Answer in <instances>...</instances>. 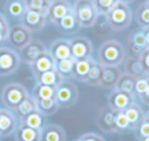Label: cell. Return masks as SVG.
<instances>
[{"label": "cell", "mask_w": 149, "mask_h": 141, "mask_svg": "<svg viewBox=\"0 0 149 141\" xmlns=\"http://www.w3.org/2000/svg\"><path fill=\"white\" fill-rule=\"evenodd\" d=\"M114 124H116V133L125 132L129 129V122L125 116L124 112H116V118H114Z\"/></svg>", "instance_id": "cell-38"}, {"label": "cell", "mask_w": 149, "mask_h": 141, "mask_svg": "<svg viewBox=\"0 0 149 141\" xmlns=\"http://www.w3.org/2000/svg\"><path fill=\"white\" fill-rule=\"evenodd\" d=\"M124 114L129 122V129H130V130L136 131L137 127L139 126L141 121L143 120V118L145 117L146 112H144L143 108L135 101V102H133L128 108H126V110H124Z\"/></svg>", "instance_id": "cell-19"}, {"label": "cell", "mask_w": 149, "mask_h": 141, "mask_svg": "<svg viewBox=\"0 0 149 141\" xmlns=\"http://www.w3.org/2000/svg\"><path fill=\"white\" fill-rule=\"evenodd\" d=\"M72 13L80 28H91L98 20L97 9L92 0H76L72 5Z\"/></svg>", "instance_id": "cell-2"}, {"label": "cell", "mask_w": 149, "mask_h": 141, "mask_svg": "<svg viewBox=\"0 0 149 141\" xmlns=\"http://www.w3.org/2000/svg\"><path fill=\"white\" fill-rule=\"evenodd\" d=\"M53 25L55 26L56 29L59 30L61 33H65V34H72V33H74V32H77L79 29H81L72 13H68L65 17H61L60 20L56 21Z\"/></svg>", "instance_id": "cell-24"}, {"label": "cell", "mask_w": 149, "mask_h": 141, "mask_svg": "<svg viewBox=\"0 0 149 141\" xmlns=\"http://www.w3.org/2000/svg\"><path fill=\"white\" fill-rule=\"evenodd\" d=\"M27 9L25 0H7L5 4V11L13 20L21 21Z\"/></svg>", "instance_id": "cell-25"}, {"label": "cell", "mask_w": 149, "mask_h": 141, "mask_svg": "<svg viewBox=\"0 0 149 141\" xmlns=\"http://www.w3.org/2000/svg\"><path fill=\"white\" fill-rule=\"evenodd\" d=\"M70 13H72V5L68 0H51L47 20H49L50 23L54 24Z\"/></svg>", "instance_id": "cell-13"}, {"label": "cell", "mask_w": 149, "mask_h": 141, "mask_svg": "<svg viewBox=\"0 0 149 141\" xmlns=\"http://www.w3.org/2000/svg\"><path fill=\"white\" fill-rule=\"evenodd\" d=\"M32 39H33L32 32L30 30H28L22 24H15L13 27L9 28V33H8L7 40H8L9 44L13 48H15V49L21 50Z\"/></svg>", "instance_id": "cell-10"}, {"label": "cell", "mask_w": 149, "mask_h": 141, "mask_svg": "<svg viewBox=\"0 0 149 141\" xmlns=\"http://www.w3.org/2000/svg\"><path fill=\"white\" fill-rule=\"evenodd\" d=\"M102 70H103V66L99 64L96 59H93L91 68H90L83 83L87 84L89 86H98L100 79H101Z\"/></svg>", "instance_id": "cell-28"}, {"label": "cell", "mask_w": 149, "mask_h": 141, "mask_svg": "<svg viewBox=\"0 0 149 141\" xmlns=\"http://www.w3.org/2000/svg\"><path fill=\"white\" fill-rule=\"evenodd\" d=\"M136 131H137V136H138V138L149 137V117L147 112L144 118H143V120L141 121V123L139 124V126L137 127Z\"/></svg>", "instance_id": "cell-39"}, {"label": "cell", "mask_w": 149, "mask_h": 141, "mask_svg": "<svg viewBox=\"0 0 149 141\" xmlns=\"http://www.w3.org/2000/svg\"><path fill=\"white\" fill-rule=\"evenodd\" d=\"M28 9H31L47 17L51 0H25Z\"/></svg>", "instance_id": "cell-35"}, {"label": "cell", "mask_w": 149, "mask_h": 141, "mask_svg": "<svg viewBox=\"0 0 149 141\" xmlns=\"http://www.w3.org/2000/svg\"><path fill=\"white\" fill-rule=\"evenodd\" d=\"M36 104H37V110L41 112L42 114H44V116L54 114L58 110V108H59L54 97L48 98V99L36 100Z\"/></svg>", "instance_id": "cell-31"}, {"label": "cell", "mask_w": 149, "mask_h": 141, "mask_svg": "<svg viewBox=\"0 0 149 141\" xmlns=\"http://www.w3.org/2000/svg\"><path fill=\"white\" fill-rule=\"evenodd\" d=\"M15 141H41V131L19 123L15 131Z\"/></svg>", "instance_id": "cell-22"}, {"label": "cell", "mask_w": 149, "mask_h": 141, "mask_svg": "<svg viewBox=\"0 0 149 141\" xmlns=\"http://www.w3.org/2000/svg\"><path fill=\"white\" fill-rule=\"evenodd\" d=\"M120 74L122 72L118 66H103L101 79H100L98 86L103 89L112 90L113 88H116Z\"/></svg>", "instance_id": "cell-18"}, {"label": "cell", "mask_w": 149, "mask_h": 141, "mask_svg": "<svg viewBox=\"0 0 149 141\" xmlns=\"http://www.w3.org/2000/svg\"><path fill=\"white\" fill-rule=\"evenodd\" d=\"M70 53L74 60L88 59L92 58L93 47L92 43L88 38L78 36L70 40Z\"/></svg>", "instance_id": "cell-8"}, {"label": "cell", "mask_w": 149, "mask_h": 141, "mask_svg": "<svg viewBox=\"0 0 149 141\" xmlns=\"http://www.w3.org/2000/svg\"><path fill=\"white\" fill-rule=\"evenodd\" d=\"M97 9L98 15H105L116 3L120 2L118 0H92Z\"/></svg>", "instance_id": "cell-37"}, {"label": "cell", "mask_w": 149, "mask_h": 141, "mask_svg": "<svg viewBox=\"0 0 149 141\" xmlns=\"http://www.w3.org/2000/svg\"><path fill=\"white\" fill-rule=\"evenodd\" d=\"M120 2H122V3H125V4H127V5H129L131 2H133L134 0H118Z\"/></svg>", "instance_id": "cell-43"}, {"label": "cell", "mask_w": 149, "mask_h": 141, "mask_svg": "<svg viewBox=\"0 0 149 141\" xmlns=\"http://www.w3.org/2000/svg\"><path fill=\"white\" fill-rule=\"evenodd\" d=\"M54 99L59 107L68 108L74 105L79 99V91L77 86L68 80H62L55 88Z\"/></svg>", "instance_id": "cell-5"}, {"label": "cell", "mask_w": 149, "mask_h": 141, "mask_svg": "<svg viewBox=\"0 0 149 141\" xmlns=\"http://www.w3.org/2000/svg\"><path fill=\"white\" fill-rule=\"evenodd\" d=\"M134 95L139 97L142 103L148 104L149 99V75H143L136 78L134 85Z\"/></svg>", "instance_id": "cell-21"}, {"label": "cell", "mask_w": 149, "mask_h": 141, "mask_svg": "<svg viewBox=\"0 0 149 141\" xmlns=\"http://www.w3.org/2000/svg\"><path fill=\"white\" fill-rule=\"evenodd\" d=\"M48 51L55 60L65 59V58L72 57L70 42L68 39H64V38L54 40L51 43V45H50Z\"/></svg>", "instance_id": "cell-17"}, {"label": "cell", "mask_w": 149, "mask_h": 141, "mask_svg": "<svg viewBox=\"0 0 149 141\" xmlns=\"http://www.w3.org/2000/svg\"><path fill=\"white\" fill-rule=\"evenodd\" d=\"M47 50L46 46L43 42L40 40H33L32 39L26 46H24L19 50V57L25 64H32L42 53Z\"/></svg>", "instance_id": "cell-11"}, {"label": "cell", "mask_w": 149, "mask_h": 141, "mask_svg": "<svg viewBox=\"0 0 149 141\" xmlns=\"http://www.w3.org/2000/svg\"><path fill=\"white\" fill-rule=\"evenodd\" d=\"M29 96L28 90L22 84L9 83L1 91V100L7 110L15 112L25 98Z\"/></svg>", "instance_id": "cell-4"}, {"label": "cell", "mask_w": 149, "mask_h": 141, "mask_svg": "<svg viewBox=\"0 0 149 141\" xmlns=\"http://www.w3.org/2000/svg\"><path fill=\"white\" fill-rule=\"evenodd\" d=\"M138 58L140 60L141 64H142L143 68L146 70L147 73H149V48L143 50L138 55Z\"/></svg>", "instance_id": "cell-40"}, {"label": "cell", "mask_w": 149, "mask_h": 141, "mask_svg": "<svg viewBox=\"0 0 149 141\" xmlns=\"http://www.w3.org/2000/svg\"><path fill=\"white\" fill-rule=\"evenodd\" d=\"M126 56V49L120 42L107 40L98 49L97 61L103 66H118L124 62Z\"/></svg>", "instance_id": "cell-1"}, {"label": "cell", "mask_w": 149, "mask_h": 141, "mask_svg": "<svg viewBox=\"0 0 149 141\" xmlns=\"http://www.w3.org/2000/svg\"><path fill=\"white\" fill-rule=\"evenodd\" d=\"M78 141H105L102 136L96 133H86V134L82 135Z\"/></svg>", "instance_id": "cell-42"}, {"label": "cell", "mask_w": 149, "mask_h": 141, "mask_svg": "<svg viewBox=\"0 0 149 141\" xmlns=\"http://www.w3.org/2000/svg\"><path fill=\"white\" fill-rule=\"evenodd\" d=\"M76 141H78V140H76Z\"/></svg>", "instance_id": "cell-45"}, {"label": "cell", "mask_w": 149, "mask_h": 141, "mask_svg": "<svg viewBox=\"0 0 149 141\" xmlns=\"http://www.w3.org/2000/svg\"><path fill=\"white\" fill-rule=\"evenodd\" d=\"M135 17L140 28H149V2L145 0L136 9Z\"/></svg>", "instance_id": "cell-32"}, {"label": "cell", "mask_w": 149, "mask_h": 141, "mask_svg": "<svg viewBox=\"0 0 149 141\" xmlns=\"http://www.w3.org/2000/svg\"><path fill=\"white\" fill-rule=\"evenodd\" d=\"M17 125L19 121L11 110L0 108V137L13 134Z\"/></svg>", "instance_id": "cell-14"}, {"label": "cell", "mask_w": 149, "mask_h": 141, "mask_svg": "<svg viewBox=\"0 0 149 141\" xmlns=\"http://www.w3.org/2000/svg\"><path fill=\"white\" fill-rule=\"evenodd\" d=\"M62 77L59 75L57 70H55V68L49 70L45 73L41 74L38 78H36V81L37 83H41L44 85L52 86V87L56 88L60 84V82L62 81Z\"/></svg>", "instance_id": "cell-30"}, {"label": "cell", "mask_w": 149, "mask_h": 141, "mask_svg": "<svg viewBox=\"0 0 149 141\" xmlns=\"http://www.w3.org/2000/svg\"><path fill=\"white\" fill-rule=\"evenodd\" d=\"M55 94V88L52 86L44 85L41 83H36L33 88V96L36 100L39 99H48V98L54 97Z\"/></svg>", "instance_id": "cell-33"}, {"label": "cell", "mask_w": 149, "mask_h": 141, "mask_svg": "<svg viewBox=\"0 0 149 141\" xmlns=\"http://www.w3.org/2000/svg\"><path fill=\"white\" fill-rule=\"evenodd\" d=\"M21 64L19 54L9 47H0V77L15 73Z\"/></svg>", "instance_id": "cell-6"}, {"label": "cell", "mask_w": 149, "mask_h": 141, "mask_svg": "<svg viewBox=\"0 0 149 141\" xmlns=\"http://www.w3.org/2000/svg\"><path fill=\"white\" fill-rule=\"evenodd\" d=\"M9 23L7 21V19L5 17L4 15L0 13V34H2L5 37H8L9 33Z\"/></svg>", "instance_id": "cell-41"}, {"label": "cell", "mask_w": 149, "mask_h": 141, "mask_svg": "<svg viewBox=\"0 0 149 141\" xmlns=\"http://www.w3.org/2000/svg\"><path fill=\"white\" fill-rule=\"evenodd\" d=\"M21 24L24 25L28 30H30L31 32H36L42 30L46 26L47 23V17H43L40 13H36L31 9H27L24 15V17H22Z\"/></svg>", "instance_id": "cell-16"}, {"label": "cell", "mask_w": 149, "mask_h": 141, "mask_svg": "<svg viewBox=\"0 0 149 141\" xmlns=\"http://www.w3.org/2000/svg\"><path fill=\"white\" fill-rule=\"evenodd\" d=\"M19 124L41 131L45 126V116L38 110H35V112L19 119Z\"/></svg>", "instance_id": "cell-26"}, {"label": "cell", "mask_w": 149, "mask_h": 141, "mask_svg": "<svg viewBox=\"0 0 149 141\" xmlns=\"http://www.w3.org/2000/svg\"><path fill=\"white\" fill-rule=\"evenodd\" d=\"M138 141H149V137H145V138H138Z\"/></svg>", "instance_id": "cell-44"}, {"label": "cell", "mask_w": 149, "mask_h": 141, "mask_svg": "<svg viewBox=\"0 0 149 141\" xmlns=\"http://www.w3.org/2000/svg\"><path fill=\"white\" fill-rule=\"evenodd\" d=\"M54 66H55V59L52 57L48 49L44 53H42L33 64H30V68H31V70L35 79L39 77L41 74L54 68Z\"/></svg>", "instance_id": "cell-15"}, {"label": "cell", "mask_w": 149, "mask_h": 141, "mask_svg": "<svg viewBox=\"0 0 149 141\" xmlns=\"http://www.w3.org/2000/svg\"><path fill=\"white\" fill-rule=\"evenodd\" d=\"M41 141H66V133L59 125H47L41 130Z\"/></svg>", "instance_id": "cell-20"}, {"label": "cell", "mask_w": 149, "mask_h": 141, "mask_svg": "<svg viewBox=\"0 0 149 141\" xmlns=\"http://www.w3.org/2000/svg\"><path fill=\"white\" fill-rule=\"evenodd\" d=\"M92 61H93V58L76 60L74 66V70H72V79H76L77 81L83 83L90 68H91Z\"/></svg>", "instance_id": "cell-27"}, {"label": "cell", "mask_w": 149, "mask_h": 141, "mask_svg": "<svg viewBox=\"0 0 149 141\" xmlns=\"http://www.w3.org/2000/svg\"><path fill=\"white\" fill-rule=\"evenodd\" d=\"M106 24L113 31H123L132 23L133 13L129 5L118 2L105 15Z\"/></svg>", "instance_id": "cell-3"}, {"label": "cell", "mask_w": 149, "mask_h": 141, "mask_svg": "<svg viewBox=\"0 0 149 141\" xmlns=\"http://www.w3.org/2000/svg\"><path fill=\"white\" fill-rule=\"evenodd\" d=\"M136 78L126 73H122L118 80L116 88L122 91L128 92V93L134 94V85Z\"/></svg>", "instance_id": "cell-36"}, {"label": "cell", "mask_w": 149, "mask_h": 141, "mask_svg": "<svg viewBox=\"0 0 149 141\" xmlns=\"http://www.w3.org/2000/svg\"><path fill=\"white\" fill-rule=\"evenodd\" d=\"M35 110H37L36 99L32 95H29L19 103V105L17 106L15 112L19 117V119H21L23 117L27 116V114H31V112H35Z\"/></svg>", "instance_id": "cell-34"}, {"label": "cell", "mask_w": 149, "mask_h": 141, "mask_svg": "<svg viewBox=\"0 0 149 141\" xmlns=\"http://www.w3.org/2000/svg\"><path fill=\"white\" fill-rule=\"evenodd\" d=\"M124 61H125L124 73L129 74V75L133 76L135 78H138L143 75H149V73H147L146 70L143 68L138 56H135V55L126 56Z\"/></svg>", "instance_id": "cell-23"}, {"label": "cell", "mask_w": 149, "mask_h": 141, "mask_svg": "<svg viewBox=\"0 0 149 141\" xmlns=\"http://www.w3.org/2000/svg\"><path fill=\"white\" fill-rule=\"evenodd\" d=\"M128 47L131 55L138 56L143 50L149 48V28H139L128 37Z\"/></svg>", "instance_id": "cell-7"}, {"label": "cell", "mask_w": 149, "mask_h": 141, "mask_svg": "<svg viewBox=\"0 0 149 141\" xmlns=\"http://www.w3.org/2000/svg\"><path fill=\"white\" fill-rule=\"evenodd\" d=\"M135 100L136 97L134 94L113 88L107 97V106L114 112H124Z\"/></svg>", "instance_id": "cell-9"}, {"label": "cell", "mask_w": 149, "mask_h": 141, "mask_svg": "<svg viewBox=\"0 0 149 141\" xmlns=\"http://www.w3.org/2000/svg\"><path fill=\"white\" fill-rule=\"evenodd\" d=\"M76 60L72 57H68L65 59L55 60V70H57L59 75L63 80H70L72 77V70Z\"/></svg>", "instance_id": "cell-29"}, {"label": "cell", "mask_w": 149, "mask_h": 141, "mask_svg": "<svg viewBox=\"0 0 149 141\" xmlns=\"http://www.w3.org/2000/svg\"><path fill=\"white\" fill-rule=\"evenodd\" d=\"M116 112L109 107L104 106L98 112L96 117V123L100 130L103 133H116V124H114V118H116Z\"/></svg>", "instance_id": "cell-12"}]
</instances>
